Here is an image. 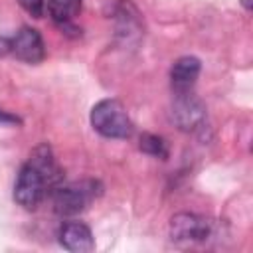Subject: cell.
Here are the masks:
<instances>
[{
  "label": "cell",
  "mask_w": 253,
  "mask_h": 253,
  "mask_svg": "<svg viewBox=\"0 0 253 253\" xmlns=\"http://www.w3.org/2000/svg\"><path fill=\"white\" fill-rule=\"evenodd\" d=\"M59 170L47 144H40L30 160L20 168L14 184V202L24 210H36L45 198L47 190H55L59 184Z\"/></svg>",
  "instance_id": "1"
},
{
  "label": "cell",
  "mask_w": 253,
  "mask_h": 253,
  "mask_svg": "<svg viewBox=\"0 0 253 253\" xmlns=\"http://www.w3.org/2000/svg\"><path fill=\"white\" fill-rule=\"evenodd\" d=\"M91 126L107 138H128L132 134V121L125 105L117 99H103L91 109Z\"/></svg>",
  "instance_id": "2"
},
{
  "label": "cell",
  "mask_w": 253,
  "mask_h": 253,
  "mask_svg": "<svg viewBox=\"0 0 253 253\" xmlns=\"http://www.w3.org/2000/svg\"><path fill=\"white\" fill-rule=\"evenodd\" d=\"M101 194V184L97 180H79L57 186L53 190V210L59 215H73L83 211Z\"/></svg>",
  "instance_id": "3"
},
{
  "label": "cell",
  "mask_w": 253,
  "mask_h": 253,
  "mask_svg": "<svg viewBox=\"0 0 253 253\" xmlns=\"http://www.w3.org/2000/svg\"><path fill=\"white\" fill-rule=\"evenodd\" d=\"M217 225L213 219L196 215V213H176L170 219V237L176 243L192 245V243H206L211 237H215Z\"/></svg>",
  "instance_id": "4"
},
{
  "label": "cell",
  "mask_w": 253,
  "mask_h": 253,
  "mask_svg": "<svg viewBox=\"0 0 253 253\" xmlns=\"http://www.w3.org/2000/svg\"><path fill=\"white\" fill-rule=\"evenodd\" d=\"M170 115L174 125L184 132H194L206 125V107L192 91L174 93Z\"/></svg>",
  "instance_id": "5"
},
{
  "label": "cell",
  "mask_w": 253,
  "mask_h": 253,
  "mask_svg": "<svg viewBox=\"0 0 253 253\" xmlns=\"http://www.w3.org/2000/svg\"><path fill=\"white\" fill-rule=\"evenodd\" d=\"M12 42V53L26 63H40L45 55V43L42 40V34L36 28L24 26L16 32Z\"/></svg>",
  "instance_id": "6"
},
{
  "label": "cell",
  "mask_w": 253,
  "mask_h": 253,
  "mask_svg": "<svg viewBox=\"0 0 253 253\" xmlns=\"http://www.w3.org/2000/svg\"><path fill=\"white\" fill-rule=\"evenodd\" d=\"M109 4L113 20L117 22V34L123 36L125 42H128L130 38L138 40L142 34V22L136 6L130 0H109Z\"/></svg>",
  "instance_id": "7"
},
{
  "label": "cell",
  "mask_w": 253,
  "mask_h": 253,
  "mask_svg": "<svg viewBox=\"0 0 253 253\" xmlns=\"http://www.w3.org/2000/svg\"><path fill=\"white\" fill-rule=\"evenodd\" d=\"M57 237H59V243L73 253H89L95 249L93 233L89 225H85L83 221H65L59 227Z\"/></svg>",
  "instance_id": "8"
},
{
  "label": "cell",
  "mask_w": 253,
  "mask_h": 253,
  "mask_svg": "<svg viewBox=\"0 0 253 253\" xmlns=\"http://www.w3.org/2000/svg\"><path fill=\"white\" fill-rule=\"evenodd\" d=\"M202 63L198 57L194 55H184L178 57L170 69V83L174 93H182V91H192L198 75H200Z\"/></svg>",
  "instance_id": "9"
},
{
  "label": "cell",
  "mask_w": 253,
  "mask_h": 253,
  "mask_svg": "<svg viewBox=\"0 0 253 253\" xmlns=\"http://www.w3.org/2000/svg\"><path fill=\"white\" fill-rule=\"evenodd\" d=\"M81 2L83 0H47L45 2V10L51 16V20L57 26H61V24L73 22L77 12L81 10Z\"/></svg>",
  "instance_id": "10"
},
{
  "label": "cell",
  "mask_w": 253,
  "mask_h": 253,
  "mask_svg": "<svg viewBox=\"0 0 253 253\" xmlns=\"http://www.w3.org/2000/svg\"><path fill=\"white\" fill-rule=\"evenodd\" d=\"M138 148L150 156H156V158H166L168 156V144L162 136L158 134H152V132H144L140 134V140H138Z\"/></svg>",
  "instance_id": "11"
},
{
  "label": "cell",
  "mask_w": 253,
  "mask_h": 253,
  "mask_svg": "<svg viewBox=\"0 0 253 253\" xmlns=\"http://www.w3.org/2000/svg\"><path fill=\"white\" fill-rule=\"evenodd\" d=\"M18 4L34 18H42L45 12V0H18Z\"/></svg>",
  "instance_id": "12"
},
{
  "label": "cell",
  "mask_w": 253,
  "mask_h": 253,
  "mask_svg": "<svg viewBox=\"0 0 253 253\" xmlns=\"http://www.w3.org/2000/svg\"><path fill=\"white\" fill-rule=\"evenodd\" d=\"M10 51H12V42H10L8 38L0 36V55H6V53H10Z\"/></svg>",
  "instance_id": "13"
},
{
  "label": "cell",
  "mask_w": 253,
  "mask_h": 253,
  "mask_svg": "<svg viewBox=\"0 0 253 253\" xmlns=\"http://www.w3.org/2000/svg\"><path fill=\"white\" fill-rule=\"evenodd\" d=\"M0 123H8V125H18L20 121H18L16 117H12V115H8V113H2V111H0Z\"/></svg>",
  "instance_id": "14"
},
{
  "label": "cell",
  "mask_w": 253,
  "mask_h": 253,
  "mask_svg": "<svg viewBox=\"0 0 253 253\" xmlns=\"http://www.w3.org/2000/svg\"><path fill=\"white\" fill-rule=\"evenodd\" d=\"M241 4H243L245 10H251V0H241Z\"/></svg>",
  "instance_id": "15"
}]
</instances>
